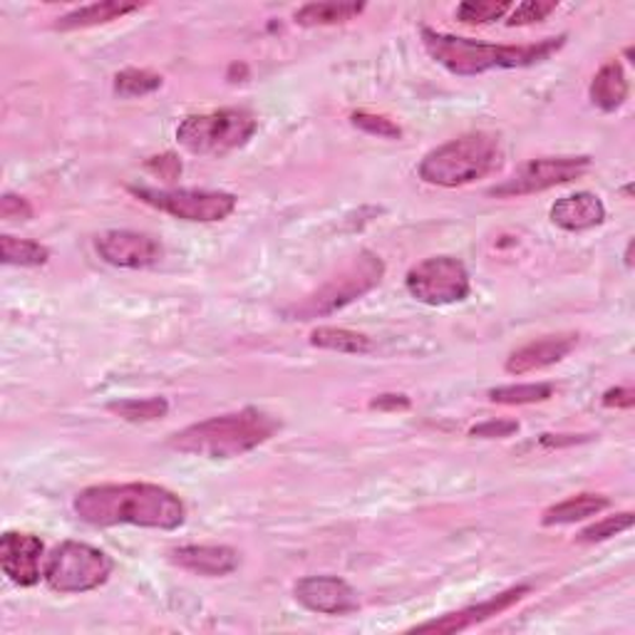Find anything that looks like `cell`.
<instances>
[{
    "instance_id": "obj_15",
    "label": "cell",
    "mask_w": 635,
    "mask_h": 635,
    "mask_svg": "<svg viewBox=\"0 0 635 635\" xmlns=\"http://www.w3.org/2000/svg\"><path fill=\"white\" fill-rule=\"evenodd\" d=\"M575 345H579V333L543 335L539 341L521 345L519 351H514L506 357L504 370L509 375H529L536 370H543V367H551L556 363H561L563 357H569Z\"/></svg>"
},
{
    "instance_id": "obj_24",
    "label": "cell",
    "mask_w": 635,
    "mask_h": 635,
    "mask_svg": "<svg viewBox=\"0 0 635 635\" xmlns=\"http://www.w3.org/2000/svg\"><path fill=\"white\" fill-rule=\"evenodd\" d=\"M553 385L549 383H526V385H504L494 387V390L486 392L492 402L496 405H534V402H546L551 400Z\"/></svg>"
},
{
    "instance_id": "obj_11",
    "label": "cell",
    "mask_w": 635,
    "mask_h": 635,
    "mask_svg": "<svg viewBox=\"0 0 635 635\" xmlns=\"http://www.w3.org/2000/svg\"><path fill=\"white\" fill-rule=\"evenodd\" d=\"M97 254L117 268H149L162 258V244L154 236L112 228L97 236Z\"/></svg>"
},
{
    "instance_id": "obj_14",
    "label": "cell",
    "mask_w": 635,
    "mask_h": 635,
    "mask_svg": "<svg viewBox=\"0 0 635 635\" xmlns=\"http://www.w3.org/2000/svg\"><path fill=\"white\" fill-rule=\"evenodd\" d=\"M531 591V585H514V589L504 591L499 595H494L489 601H482L476 605H470V609H462L456 613H446L442 618H434V621H427L415 625L412 633H440V635H450V633H460L472 628L476 623H484L494 618V615H499L504 611H509L514 603H519L526 593Z\"/></svg>"
},
{
    "instance_id": "obj_22",
    "label": "cell",
    "mask_w": 635,
    "mask_h": 635,
    "mask_svg": "<svg viewBox=\"0 0 635 635\" xmlns=\"http://www.w3.org/2000/svg\"><path fill=\"white\" fill-rule=\"evenodd\" d=\"M311 345L321 347V351L345 353V355H365L373 351V341L365 333L347 331V327L335 325H321L311 333Z\"/></svg>"
},
{
    "instance_id": "obj_18",
    "label": "cell",
    "mask_w": 635,
    "mask_h": 635,
    "mask_svg": "<svg viewBox=\"0 0 635 635\" xmlns=\"http://www.w3.org/2000/svg\"><path fill=\"white\" fill-rule=\"evenodd\" d=\"M628 77H625L621 63H605L595 77L591 79V87H589V95H591V103L603 109V112H615V109L625 105V99H628Z\"/></svg>"
},
{
    "instance_id": "obj_23",
    "label": "cell",
    "mask_w": 635,
    "mask_h": 635,
    "mask_svg": "<svg viewBox=\"0 0 635 635\" xmlns=\"http://www.w3.org/2000/svg\"><path fill=\"white\" fill-rule=\"evenodd\" d=\"M0 254H3V263L8 266H23V268H37L50 261L47 246L30 241V238H15L10 234L0 236Z\"/></svg>"
},
{
    "instance_id": "obj_27",
    "label": "cell",
    "mask_w": 635,
    "mask_h": 635,
    "mask_svg": "<svg viewBox=\"0 0 635 635\" xmlns=\"http://www.w3.org/2000/svg\"><path fill=\"white\" fill-rule=\"evenodd\" d=\"M162 87V75L149 73V69L129 67L115 75V93L119 97H144Z\"/></svg>"
},
{
    "instance_id": "obj_17",
    "label": "cell",
    "mask_w": 635,
    "mask_h": 635,
    "mask_svg": "<svg viewBox=\"0 0 635 635\" xmlns=\"http://www.w3.org/2000/svg\"><path fill=\"white\" fill-rule=\"evenodd\" d=\"M551 222L563 232H589L605 222V206L591 192H575L556 198L551 206Z\"/></svg>"
},
{
    "instance_id": "obj_9",
    "label": "cell",
    "mask_w": 635,
    "mask_h": 635,
    "mask_svg": "<svg viewBox=\"0 0 635 635\" xmlns=\"http://www.w3.org/2000/svg\"><path fill=\"white\" fill-rule=\"evenodd\" d=\"M405 286L415 301L424 305H452L466 301L472 278L460 258L432 256L407 271Z\"/></svg>"
},
{
    "instance_id": "obj_36",
    "label": "cell",
    "mask_w": 635,
    "mask_h": 635,
    "mask_svg": "<svg viewBox=\"0 0 635 635\" xmlns=\"http://www.w3.org/2000/svg\"><path fill=\"white\" fill-rule=\"evenodd\" d=\"M585 440H589L585 434H543L541 444L543 446H571V444H579Z\"/></svg>"
},
{
    "instance_id": "obj_16",
    "label": "cell",
    "mask_w": 635,
    "mask_h": 635,
    "mask_svg": "<svg viewBox=\"0 0 635 635\" xmlns=\"http://www.w3.org/2000/svg\"><path fill=\"white\" fill-rule=\"evenodd\" d=\"M169 561L179 569L192 571L198 575H228L238 569L241 556L232 546H212V543H189L169 551Z\"/></svg>"
},
{
    "instance_id": "obj_21",
    "label": "cell",
    "mask_w": 635,
    "mask_h": 635,
    "mask_svg": "<svg viewBox=\"0 0 635 635\" xmlns=\"http://www.w3.org/2000/svg\"><path fill=\"white\" fill-rule=\"evenodd\" d=\"M365 10V3H337V0H325V3H308L295 10V23L303 28L318 25H341L347 20L357 18Z\"/></svg>"
},
{
    "instance_id": "obj_8",
    "label": "cell",
    "mask_w": 635,
    "mask_h": 635,
    "mask_svg": "<svg viewBox=\"0 0 635 635\" xmlns=\"http://www.w3.org/2000/svg\"><path fill=\"white\" fill-rule=\"evenodd\" d=\"M139 202L164 212L182 222L214 224L234 214L238 198L228 192H208V189H154V186H129Z\"/></svg>"
},
{
    "instance_id": "obj_20",
    "label": "cell",
    "mask_w": 635,
    "mask_h": 635,
    "mask_svg": "<svg viewBox=\"0 0 635 635\" xmlns=\"http://www.w3.org/2000/svg\"><path fill=\"white\" fill-rule=\"evenodd\" d=\"M611 499L603 494H579V496H571V499H566L561 504H553L549 506L541 514V524L543 526H566V524H575V521H583L589 519V516L601 514L603 509H609Z\"/></svg>"
},
{
    "instance_id": "obj_3",
    "label": "cell",
    "mask_w": 635,
    "mask_h": 635,
    "mask_svg": "<svg viewBox=\"0 0 635 635\" xmlns=\"http://www.w3.org/2000/svg\"><path fill=\"white\" fill-rule=\"evenodd\" d=\"M278 430L281 422L273 415L244 407L238 412L208 417L204 422L184 427L169 437V446L182 454L206 456V460H234L266 444Z\"/></svg>"
},
{
    "instance_id": "obj_35",
    "label": "cell",
    "mask_w": 635,
    "mask_h": 635,
    "mask_svg": "<svg viewBox=\"0 0 635 635\" xmlns=\"http://www.w3.org/2000/svg\"><path fill=\"white\" fill-rule=\"evenodd\" d=\"M373 410H383V412H402V410H410L412 402L407 395L400 392H385V395H377L375 400L370 402Z\"/></svg>"
},
{
    "instance_id": "obj_19",
    "label": "cell",
    "mask_w": 635,
    "mask_h": 635,
    "mask_svg": "<svg viewBox=\"0 0 635 635\" xmlns=\"http://www.w3.org/2000/svg\"><path fill=\"white\" fill-rule=\"evenodd\" d=\"M142 3H117V0H107V3H93V6H83L67 13L63 18H57L55 30H85V28H95V25H105L112 23V20L125 18L129 13H137L142 10Z\"/></svg>"
},
{
    "instance_id": "obj_4",
    "label": "cell",
    "mask_w": 635,
    "mask_h": 635,
    "mask_svg": "<svg viewBox=\"0 0 635 635\" xmlns=\"http://www.w3.org/2000/svg\"><path fill=\"white\" fill-rule=\"evenodd\" d=\"M504 152L499 137L492 132H470L427 152L420 162V179L432 186H466L499 172Z\"/></svg>"
},
{
    "instance_id": "obj_29",
    "label": "cell",
    "mask_w": 635,
    "mask_h": 635,
    "mask_svg": "<svg viewBox=\"0 0 635 635\" xmlns=\"http://www.w3.org/2000/svg\"><path fill=\"white\" fill-rule=\"evenodd\" d=\"M559 8L556 0H524V3L514 6L506 15V25H531V23H541V20L549 18L553 10Z\"/></svg>"
},
{
    "instance_id": "obj_33",
    "label": "cell",
    "mask_w": 635,
    "mask_h": 635,
    "mask_svg": "<svg viewBox=\"0 0 635 635\" xmlns=\"http://www.w3.org/2000/svg\"><path fill=\"white\" fill-rule=\"evenodd\" d=\"M147 169H149V172H154L162 179H166V182H172V179H176L179 174H182V162H179L174 154H162V157L149 159Z\"/></svg>"
},
{
    "instance_id": "obj_1",
    "label": "cell",
    "mask_w": 635,
    "mask_h": 635,
    "mask_svg": "<svg viewBox=\"0 0 635 635\" xmlns=\"http://www.w3.org/2000/svg\"><path fill=\"white\" fill-rule=\"evenodd\" d=\"M79 521L97 529L109 526H142L174 531L186 521V506L166 486L149 482L97 484L79 492L73 502Z\"/></svg>"
},
{
    "instance_id": "obj_12",
    "label": "cell",
    "mask_w": 635,
    "mask_h": 635,
    "mask_svg": "<svg viewBox=\"0 0 635 635\" xmlns=\"http://www.w3.org/2000/svg\"><path fill=\"white\" fill-rule=\"evenodd\" d=\"M293 593L308 611L323 615H345L360 605L357 591L337 575H305L293 585Z\"/></svg>"
},
{
    "instance_id": "obj_6",
    "label": "cell",
    "mask_w": 635,
    "mask_h": 635,
    "mask_svg": "<svg viewBox=\"0 0 635 635\" xmlns=\"http://www.w3.org/2000/svg\"><path fill=\"white\" fill-rule=\"evenodd\" d=\"M258 119L248 109H214L204 115H189L176 127V139L186 152L198 157H224L248 144L256 134Z\"/></svg>"
},
{
    "instance_id": "obj_26",
    "label": "cell",
    "mask_w": 635,
    "mask_h": 635,
    "mask_svg": "<svg viewBox=\"0 0 635 635\" xmlns=\"http://www.w3.org/2000/svg\"><path fill=\"white\" fill-rule=\"evenodd\" d=\"M107 410L122 417L127 422H154L162 420L169 412V402L164 397H147V400H119L109 402Z\"/></svg>"
},
{
    "instance_id": "obj_37",
    "label": "cell",
    "mask_w": 635,
    "mask_h": 635,
    "mask_svg": "<svg viewBox=\"0 0 635 635\" xmlns=\"http://www.w3.org/2000/svg\"><path fill=\"white\" fill-rule=\"evenodd\" d=\"M625 266H633V241H628V248H625Z\"/></svg>"
},
{
    "instance_id": "obj_32",
    "label": "cell",
    "mask_w": 635,
    "mask_h": 635,
    "mask_svg": "<svg viewBox=\"0 0 635 635\" xmlns=\"http://www.w3.org/2000/svg\"><path fill=\"white\" fill-rule=\"evenodd\" d=\"M514 432H519V422L514 420H489L484 424H476L470 430L472 437H480V440H494V437H509Z\"/></svg>"
},
{
    "instance_id": "obj_28",
    "label": "cell",
    "mask_w": 635,
    "mask_h": 635,
    "mask_svg": "<svg viewBox=\"0 0 635 635\" xmlns=\"http://www.w3.org/2000/svg\"><path fill=\"white\" fill-rule=\"evenodd\" d=\"M633 512H621L615 516H605V519L595 521L591 526H585V529L575 536V541L581 543H595V541H609L613 536H618L623 531H628L633 526Z\"/></svg>"
},
{
    "instance_id": "obj_34",
    "label": "cell",
    "mask_w": 635,
    "mask_h": 635,
    "mask_svg": "<svg viewBox=\"0 0 635 635\" xmlns=\"http://www.w3.org/2000/svg\"><path fill=\"white\" fill-rule=\"evenodd\" d=\"M603 407H611V410H631L635 405V392L631 387H611L601 397Z\"/></svg>"
},
{
    "instance_id": "obj_10",
    "label": "cell",
    "mask_w": 635,
    "mask_h": 635,
    "mask_svg": "<svg viewBox=\"0 0 635 635\" xmlns=\"http://www.w3.org/2000/svg\"><path fill=\"white\" fill-rule=\"evenodd\" d=\"M591 169V157H543L531 159L514 176L489 189V196L514 198L546 192V189L569 184Z\"/></svg>"
},
{
    "instance_id": "obj_25",
    "label": "cell",
    "mask_w": 635,
    "mask_h": 635,
    "mask_svg": "<svg viewBox=\"0 0 635 635\" xmlns=\"http://www.w3.org/2000/svg\"><path fill=\"white\" fill-rule=\"evenodd\" d=\"M514 6L509 0H466L454 10V15L464 25H489L509 15Z\"/></svg>"
},
{
    "instance_id": "obj_2",
    "label": "cell",
    "mask_w": 635,
    "mask_h": 635,
    "mask_svg": "<svg viewBox=\"0 0 635 635\" xmlns=\"http://www.w3.org/2000/svg\"><path fill=\"white\" fill-rule=\"evenodd\" d=\"M422 45L432 60H437L444 69L454 75L472 77L484 75L489 69H514L529 67L549 60L553 53H559L566 43V35L546 37L534 45H494L480 43L472 37H460L450 33H437L432 28H422Z\"/></svg>"
},
{
    "instance_id": "obj_13",
    "label": "cell",
    "mask_w": 635,
    "mask_h": 635,
    "mask_svg": "<svg viewBox=\"0 0 635 635\" xmlns=\"http://www.w3.org/2000/svg\"><path fill=\"white\" fill-rule=\"evenodd\" d=\"M43 551L45 546L35 534L6 531L0 539V566L10 581L20 589H30L43 579Z\"/></svg>"
},
{
    "instance_id": "obj_31",
    "label": "cell",
    "mask_w": 635,
    "mask_h": 635,
    "mask_svg": "<svg viewBox=\"0 0 635 635\" xmlns=\"http://www.w3.org/2000/svg\"><path fill=\"white\" fill-rule=\"evenodd\" d=\"M0 216L6 222H28V218H33V206L23 196L3 194V198H0Z\"/></svg>"
},
{
    "instance_id": "obj_5",
    "label": "cell",
    "mask_w": 635,
    "mask_h": 635,
    "mask_svg": "<svg viewBox=\"0 0 635 635\" xmlns=\"http://www.w3.org/2000/svg\"><path fill=\"white\" fill-rule=\"evenodd\" d=\"M385 263L383 258L373 251H360L353 256L341 271L327 278V281L305 295L301 303H295L288 315L293 321H313L318 315H331L341 308L355 303L357 298L370 293L373 288L383 281Z\"/></svg>"
},
{
    "instance_id": "obj_7",
    "label": "cell",
    "mask_w": 635,
    "mask_h": 635,
    "mask_svg": "<svg viewBox=\"0 0 635 635\" xmlns=\"http://www.w3.org/2000/svg\"><path fill=\"white\" fill-rule=\"evenodd\" d=\"M115 569L105 551L83 541H63L47 556L43 579L55 593H87L103 585Z\"/></svg>"
},
{
    "instance_id": "obj_30",
    "label": "cell",
    "mask_w": 635,
    "mask_h": 635,
    "mask_svg": "<svg viewBox=\"0 0 635 635\" xmlns=\"http://www.w3.org/2000/svg\"><path fill=\"white\" fill-rule=\"evenodd\" d=\"M351 122H353V127L363 129V132L383 137V139H400L402 137V127L397 125V122H392L390 117L365 112V109H357V112H353Z\"/></svg>"
}]
</instances>
